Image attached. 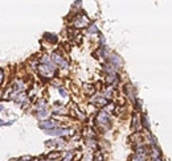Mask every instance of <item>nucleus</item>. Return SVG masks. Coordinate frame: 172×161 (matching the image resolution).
<instances>
[{
    "label": "nucleus",
    "instance_id": "obj_1",
    "mask_svg": "<svg viewBox=\"0 0 172 161\" xmlns=\"http://www.w3.org/2000/svg\"><path fill=\"white\" fill-rule=\"evenodd\" d=\"M40 127L46 128V131H48V129H53L54 127H57V123L54 120H45V121H42V123H40Z\"/></svg>",
    "mask_w": 172,
    "mask_h": 161
},
{
    "label": "nucleus",
    "instance_id": "obj_2",
    "mask_svg": "<svg viewBox=\"0 0 172 161\" xmlns=\"http://www.w3.org/2000/svg\"><path fill=\"white\" fill-rule=\"evenodd\" d=\"M83 89H85V93L86 94H93V93H94V87L90 86V85H85Z\"/></svg>",
    "mask_w": 172,
    "mask_h": 161
},
{
    "label": "nucleus",
    "instance_id": "obj_3",
    "mask_svg": "<svg viewBox=\"0 0 172 161\" xmlns=\"http://www.w3.org/2000/svg\"><path fill=\"white\" fill-rule=\"evenodd\" d=\"M111 62H114V64H116V65H122V59L118 57V56H111Z\"/></svg>",
    "mask_w": 172,
    "mask_h": 161
},
{
    "label": "nucleus",
    "instance_id": "obj_4",
    "mask_svg": "<svg viewBox=\"0 0 172 161\" xmlns=\"http://www.w3.org/2000/svg\"><path fill=\"white\" fill-rule=\"evenodd\" d=\"M72 158H73V153H69V155L65 156V158L62 160V161H72Z\"/></svg>",
    "mask_w": 172,
    "mask_h": 161
},
{
    "label": "nucleus",
    "instance_id": "obj_5",
    "mask_svg": "<svg viewBox=\"0 0 172 161\" xmlns=\"http://www.w3.org/2000/svg\"><path fill=\"white\" fill-rule=\"evenodd\" d=\"M89 32H90V33H95V32H97V28H95V25H93V27L89 29Z\"/></svg>",
    "mask_w": 172,
    "mask_h": 161
},
{
    "label": "nucleus",
    "instance_id": "obj_6",
    "mask_svg": "<svg viewBox=\"0 0 172 161\" xmlns=\"http://www.w3.org/2000/svg\"><path fill=\"white\" fill-rule=\"evenodd\" d=\"M3 79H4V71L0 69V82H3Z\"/></svg>",
    "mask_w": 172,
    "mask_h": 161
},
{
    "label": "nucleus",
    "instance_id": "obj_7",
    "mask_svg": "<svg viewBox=\"0 0 172 161\" xmlns=\"http://www.w3.org/2000/svg\"><path fill=\"white\" fill-rule=\"evenodd\" d=\"M94 161H103V160H102V156H101V155H97L95 158H94Z\"/></svg>",
    "mask_w": 172,
    "mask_h": 161
}]
</instances>
